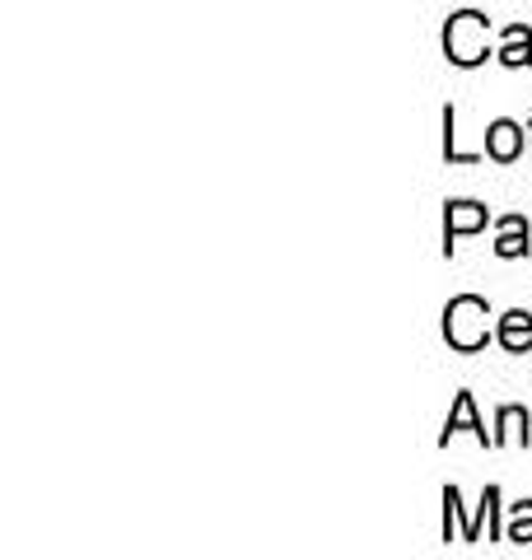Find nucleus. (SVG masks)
I'll use <instances>...</instances> for the list:
<instances>
[{
	"label": "nucleus",
	"mask_w": 532,
	"mask_h": 560,
	"mask_svg": "<svg viewBox=\"0 0 532 560\" xmlns=\"http://www.w3.org/2000/svg\"><path fill=\"white\" fill-rule=\"evenodd\" d=\"M443 51H449L453 66H482L490 57V24H486V14H476V10L453 14L449 28H443Z\"/></svg>",
	"instance_id": "f257e3e1"
},
{
	"label": "nucleus",
	"mask_w": 532,
	"mask_h": 560,
	"mask_svg": "<svg viewBox=\"0 0 532 560\" xmlns=\"http://www.w3.org/2000/svg\"><path fill=\"white\" fill-rule=\"evenodd\" d=\"M490 308L486 300H476V294H458V300L443 308V337H449L453 350H482L486 337H490Z\"/></svg>",
	"instance_id": "f03ea898"
},
{
	"label": "nucleus",
	"mask_w": 532,
	"mask_h": 560,
	"mask_svg": "<svg viewBox=\"0 0 532 560\" xmlns=\"http://www.w3.org/2000/svg\"><path fill=\"white\" fill-rule=\"evenodd\" d=\"M486 220H490L486 206H476V201H453L449 215H443V253H453V238L486 230Z\"/></svg>",
	"instance_id": "7ed1b4c3"
},
{
	"label": "nucleus",
	"mask_w": 532,
	"mask_h": 560,
	"mask_svg": "<svg viewBox=\"0 0 532 560\" xmlns=\"http://www.w3.org/2000/svg\"><path fill=\"white\" fill-rule=\"evenodd\" d=\"M486 154H490V160H500V164L519 160V154H523V127H519V121H509V117L490 121V131H486Z\"/></svg>",
	"instance_id": "20e7f679"
},
{
	"label": "nucleus",
	"mask_w": 532,
	"mask_h": 560,
	"mask_svg": "<svg viewBox=\"0 0 532 560\" xmlns=\"http://www.w3.org/2000/svg\"><path fill=\"white\" fill-rule=\"evenodd\" d=\"M458 430H472L482 444H495V434H486V425H482V420H476V401H472V393H458V401H453L449 420H443V444H449Z\"/></svg>",
	"instance_id": "39448f33"
},
{
	"label": "nucleus",
	"mask_w": 532,
	"mask_h": 560,
	"mask_svg": "<svg viewBox=\"0 0 532 560\" xmlns=\"http://www.w3.org/2000/svg\"><path fill=\"white\" fill-rule=\"evenodd\" d=\"M500 346L509 350V355H523V350H532V313H523V308H509L505 318H500Z\"/></svg>",
	"instance_id": "423d86ee"
},
{
	"label": "nucleus",
	"mask_w": 532,
	"mask_h": 560,
	"mask_svg": "<svg viewBox=\"0 0 532 560\" xmlns=\"http://www.w3.org/2000/svg\"><path fill=\"white\" fill-rule=\"evenodd\" d=\"M532 248L528 243V220L523 215H505L500 220V238H495V253L500 257H523Z\"/></svg>",
	"instance_id": "0eeeda50"
},
{
	"label": "nucleus",
	"mask_w": 532,
	"mask_h": 560,
	"mask_svg": "<svg viewBox=\"0 0 532 560\" xmlns=\"http://www.w3.org/2000/svg\"><path fill=\"white\" fill-rule=\"evenodd\" d=\"M500 61L505 66H532V33L523 24L505 28V47H500Z\"/></svg>",
	"instance_id": "6e6552de"
},
{
	"label": "nucleus",
	"mask_w": 532,
	"mask_h": 560,
	"mask_svg": "<svg viewBox=\"0 0 532 560\" xmlns=\"http://www.w3.org/2000/svg\"><path fill=\"white\" fill-rule=\"evenodd\" d=\"M528 425H532V420H528L523 407H505V411H500V434H495V444H513V440L528 444V440H532Z\"/></svg>",
	"instance_id": "1a4fd4ad"
},
{
	"label": "nucleus",
	"mask_w": 532,
	"mask_h": 560,
	"mask_svg": "<svg viewBox=\"0 0 532 560\" xmlns=\"http://www.w3.org/2000/svg\"><path fill=\"white\" fill-rule=\"evenodd\" d=\"M495 518H500V490L486 486V495H482V510H476L472 518V541H482V528L495 537Z\"/></svg>",
	"instance_id": "9d476101"
},
{
	"label": "nucleus",
	"mask_w": 532,
	"mask_h": 560,
	"mask_svg": "<svg viewBox=\"0 0 532 560\" xmlns=\"http://www.w3.org/2000/svg\"><path fill=\"white\" fill-rule=\"evenodd\" d=\"M509 541H519V547H528L532 541V500H523V504H513V514H509V533H505Z\"/></svg>",
	"instance_id": "9b49d317"
}]
</instances>
